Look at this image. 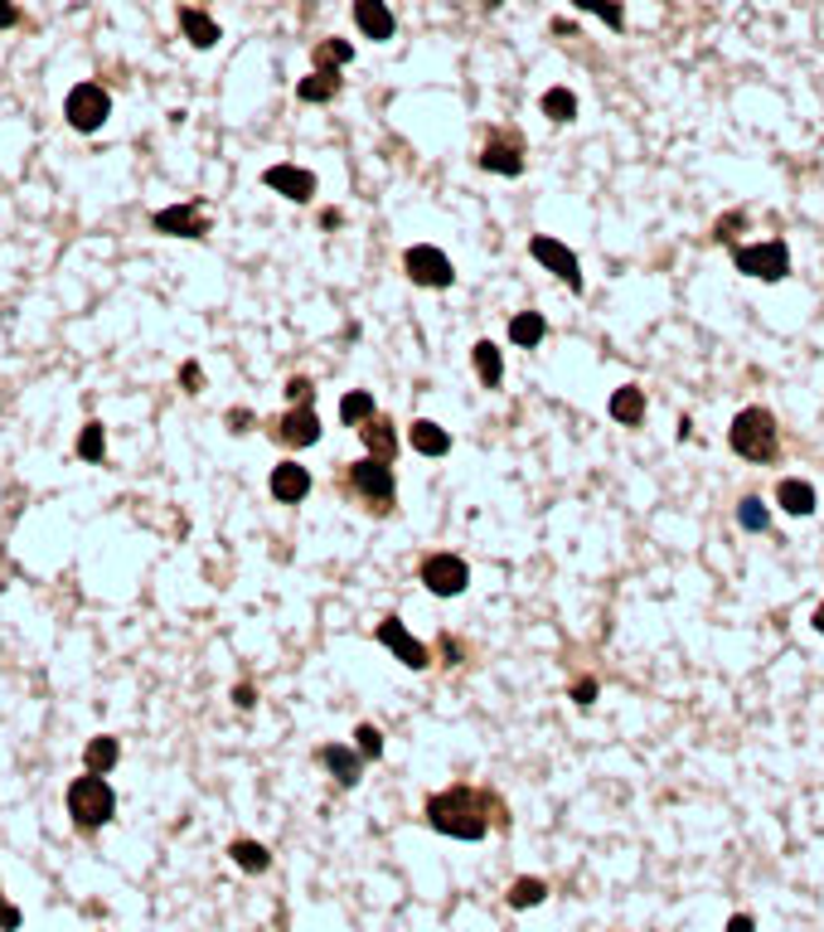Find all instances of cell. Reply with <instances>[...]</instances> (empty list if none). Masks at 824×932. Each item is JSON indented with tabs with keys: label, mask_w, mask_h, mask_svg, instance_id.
<instances>
[{
	"label": "cell",
	"mask_w": 824,
	"mask_h": 932,
	"mask_svg": "<svg viewBox=\"0 0 824 932\" xmlns=\"http://www.w3.org/2000/svg\"><path fill=\"white\" fill-rule=\"evenodd\" d=\"M495 816H499L495 796L476 792V786H466V782L427 796V806H422V821L432 826L436 835H452V841H485Z\"/></svg>",
	"instance_id": "cell-1"
},
{
	"label": "cell",
	"mask_w": 824,
	"mask_h": 932,
	"mask_svg": "<svg viewBox=\"0 0 824 932\" xmlns=\"http://www.w3.org/2000/svg\"><path fill=\"white\" fill-rule=\"evenodd\" d=\"M340 486L364 515H373V520L398 511V476H393V462H383V457L350 462L340 476Z\"/></svg>",
	"instance_id": "cell-2"
},
{
	"label": "cell",
	"mask_w": 824,
	"mask_h": 932,
	"mask_svg": "<svg viewBox=\"0 0 824 932\" xmlns=\"http://www.w3.org/2000/svg\"><path fill=\"white\" fill-rule=\"evenodd\" d=\"M727 448H733L743 462H757V466L776 462L781 457V428H776V418H771V408L752 403V408L737 413L733 428H727Z\"/></svg>",
	"instance_id": "cell-3"
},
{
	"label": "cell",
	"mask_w": 824,
	"mask_h": 932,
	"mask_svg": "<svg viewBox=\"0 0 824 932\" xmlns=\"http://www.w3.org/2000/svg\"><path fill=\"white\" fill-rule=\"evenodd\" d=\"M68 816H73V826H78L83 835L102 831V826L117 816V792L107 786V777H98V772L73 777L68 782Z\"/></svg>",
	"instance_id": "cell-4"
},
{
	"label": "cell",
	"mask_w": 824,
	"mask_h": 932,
	"mask_svg": "<svg viewBox=\"0 0 824 932\" xmlns=\"http://www.w3.org/2000/svg\"><path fill=\"white\" fill-rule=\"evenodd\" d=\"M64 117H68L73 131L92 137V131H102L107 127V117H112V92L102 88V83H92V78L73 83L68 98H64Z\"/></svg>",
	"instance_id": "cell-5"
},
{
	"label": "cell",
	"mask_w": 824,
	"mask_h": 932,
	"mask_svg": "<svg viewBox=\"0 0 824 932\" xmlns=\"http://www.w3.org/2000/svg\"><path fill=\"white\" fill-rule=\"evenodd\" d=\"M733 267L743 277H757V282H786V277H790V248L781 243V238L737 243L733 248Z\"/></svg>",
	"instance_id": "cell-6"
},
{
	"label": "cell",
	"mask_w": 824,
	"mask_h": 932,
	"mask_svg": "<svg viewBox=\"0 0 824 932\" xmlns=\"http://www.w3.org/2000/svg\"><path fill=\"white\" fill-rule=\"evenodd\" d=\"M476 165H481L485 175H505V180H519V175H524V165H529V141H524V131L495 127V131L485 137L481 155H476Z\"/></svg>",
	"instance_id": "cell-7"
},
{
	"label": "cell",
	"mask_w": 824,
	"mask_h": 932,
	"mask_svg": "<svg viewBox=\"0 0 824 932\" xmlns=\"http://www.w3.org/2000/svg\"><path fill=\"white\" fill-rule=\"evenodd\" d=\"M417 578H422V588L432 597H461L466 583H471V564L461 554H452V549H436V554L422 558Z\"/></svg>",
	"instance_id": "cell-8"
},
{
	"label": "cell",
	"mask_w": 824,
	"mask_h": 932,
	"mask_svg": "<svg viewBox=\"0 0 824 932\" xmlns=\"http://www.w3.org/2000/svg\"><path fill=\"white\" fill-rule=\"evenodd\" d=\"M403 273H408L413 287H427V292H446V287L456 282L452 257L432 243H413L408 253H403Z\"/></svg>",
	"instance_id": "cell-9"
},
{
	"label": "cell",
	"mask_w": 824,
	"mask_h": 932,
	"mask_svg": "<svg viewBox=\"0 0 824 932\" xmlns=\"http://www.w3.org/2000/svg\"><path fill=\"white\" fill-rule=\"evenodd\" d=\"M267 432H272V442H281L287 452H301V448H316L326 428H320L316 403H291L287 413H277Z\"/></svg>",
	"instance_id": "cell-10"
},
{
	"label": "cell",
	"mask_w": 824,
	"mask_h": 932,
	"mask_svg": "<svg viewBox=\"0 0 824 932\" xmlns=\"http://www.w3.org/2000/svg\"><path fill=\"white\" fill-rule=\"evenodd\" d=\"M529 257H534L538 267H548L553 277H558L562 287H568L572 297H582V263H578V253H572L568 243H558V238H548V234H534L529 238Z\"/></svg>",
	"instance_id": "cell-11"
},
{
	"label": "cell",
	"mask_w": 824,
	"mask_h": 932,
	"mask_svg": "<svg viewBox=\"0 0 824 932\" xmlns=\"http://www.w3.org/2000/svg\"><path fill=\"white\" fill-rule=\"evenodd\" d=\"M373 637H379V646H389L393 660H403L408 670H427L436 660V651L427 646V641H417L403 617H383L379 627H373Z\"/></svg>",
	"instance_id": "cell-12"
},
{
	"label": "cell",
	"mask_w": 824,
	"mask_h": 932,
	"mask_svg": "<svg viewBox=\"0 0 824 932\" xmlns=\"http://www.w3.org/2000/svg\"><path fill=\"white\" fill-rule=\"evenodd\" d=\"M151 229L165 234V238H208V214L200 200H185V204H165V210L151 214Z\"/></svg>",
	"instance_id": "cell-13"
},
{
	"label": "cell",
	"mask_w": 824,
	"mask_h": 932,
	"mask_svg": "<svg viewBox=\"0 0 824 932\" xmlns=\"http://www.w3.org/2000/svg\"><path fill=\"white\" fill-rule=\"evenodd\" d=\"M263 185H267V190H277L281 200H291V204H310V200L320 194L316 171H306V165H291V161L267 165V171H263Z\"/></svg>",
	"instance_id": "cell-14"
},
{
	"label": "cell",
	"mask_w": 824,
	"mask_h": 932,
	"mask_svg": "<svg viewBox=\"0 0 824 932\" xmlns=\"http://www.w3.org/2000/svg\"><path fill=\"white\" fill-rule=\"evenodd\" d=\"M354 29H359L369 45H389L393 29H398V15H393L389 0H354Z\"/></svg>",
	"instance_id": "cell-15"
},
{
	"label": "cell",
	"mask_w": 824,
	"mask_h": 932,
	"mask_svg": "<svg viewBox=\"0 0 824 932\" xmlns=\"http://www.w3.org/2000/svg\"><path fill=\"white\" fill-rule=\"evenodd\" d=\"M310 471L301 462H277L272 466V476H267V491H272V501L277 505H301L310 495Z\"/></svg>",
	"instance_id": "cell-16"
},
{
	"label": "cell",
	"mask_w": 824,
	"mask_h": 932,
	"mask_svg": "<svg viewBox=\"0 0 824 932\" xmlns=\"http://www.w3.org/2000/svg\"><path fill=\"white\" fill-rule=\"evenodd\" d=\"M316 758H320V768H326L330 777H335L340 786H359V777H364V763H369L359 748H354V743H326V748H320Z\"/></svg>",
	"instance_id": "cell-17"
},
{
	"label": "cell",
	"mask_w": 824,
	"mask_h": 932,
	"mask_svg": "<svg viewBox=\"0 0 824 932\" xmlns=\"http://www.w3.org/2000/svg\"><path fill=\"white\" fill-rule=\"evenodd\" d=\"M776 505L786 515H796V520H806V515H815L820 495H815V486H810L806 476H781L776 481Z\"/></svg>",
	"instance_id": "cell-18"
},
{
	"label": "cell",
	"mask_w": 824,
	"mask_h": 932,
	"mask_svg": "<svg viewBox=\"0 0 824 932\" xmlns=\"http://www.w3.org/2000/svg\"><path fill=\"white\" fill-rule=\"evenodd\" d=\"M359 432V442L369 448V457H383V462H398V428H393V418H383V413H373L364 428H354Z\"/></svg>",
	"instance_id": "cell-19"
},
{
	"label": "cell",
	"mask_w": 824,
	"mask_h": 932,
	"mask_svg": "<svg viewBox=\"0 0 824 932\" xmlns=\"http://www.w3.org/2000/svg\"><path fill=\"white\" fill-rule=\"evenodd\" d=\"M175 20H180V35L190 39L194 49H214L218 39H224L218 20L208 15V10H200V5H180V10H175Z\"/></svg>",
	"instance_id": "cell-20"
},
{
	"label": "cell",
	"mask_w": 824,
	"mask_h": 932,
	"mask_svg": "<svg viewBox=\"0 0 824 932\" xmlns=\"http://www.w3.org/2000/svg\"><path fill=\"white\" fill-rule=\"evenodd\" d=\"M340 74H344V68H310V74L296 83V98L301 102H316V108H320V102H335L340 92H344V78Z\"/></svg>",
	"instance_id": "cell-21"
},
{
	"label": "cell",
	"mask_w": 824,
	"mask_h": 932,
	"mask_svg": "<svg viewBox=\"0 0 824 932\" xmlns=\"http://www.w3.org/2000/svg\"><path fill=\"white\" fill-rule=\"evenodd\" d=\"M408 442H413V452H422V457H446V452H452V432L432 418H413Z\"/></svg>",
	"instance_id": "cell-22"
},
{
	"label": "cell",
	"mask_w": 824,
	"mask_h": 932,
	"mask_svg": "<svg viewBox=\"0 0 824 932\" xmlns=\"http://www.w3.org/2000/svg\"><path fill=\"white\" fill-rule=\"evenodd\" d=\"M548 340V316L544 311H519L509 316V345L515 350H538Z\"/></svg>",
	"instance_id": "cell-23"
},
{
	"label": "cell",
	"mask_w": 824,
	"mask_h": 932,
	"mask_svg": "<svg viewBox=\"0 0 824 932\" xmlns=\"http://www.w3.org/2000/svg\"><path fill=\"white\" fill-rule=\"evenodd\" d=\"M471 365H476V379H481L485 389L505 385V350H499L495 340H476V345H471Z\"/></svg>",
	"instance_id": "cell-24"
},
{
	"label": "cell",
	"mask_w": 824,
	"mask_h": 932,
	"mask_svg": "<svg viewBox=\"0 0 824 932\" xmlns=\"http://www.w3.org/2000/svg\"><path fill=\"white\" fill-rule=\"evenodd\" d=\"M607 413L621 423V428H641L645 423V389L641 385H621L617 393H611Z\"/></svg>",
	"instance_id": "cell-25"
},
{
	"label": "cell",
	"mask_w": 824,
	"mask_h": 932,
	"mask_svg": "<svg viewBox=\"0 0 824 932\" xmlns=\"http://www.w3.org/2000/svg\"><path fill=\"white\" fill-rule=\"evenodd\" d=\"M117 758H122V743L112 739V733H98V739H88V748H83V768L98 772V777H107L117 768Z\"/></svg>",
	"instance_id": "cell-26"
},
{
	"label": "cell",
	"mask_w": 824,
	"mask_h": 932,
	"mask_svg": "<svg viewBox=\"0 0 824 932\" xmlns=\"http://www.w3.org/2000/svg\"><path fill=\"white\" fill-rule=\"evenodd\" d=\"M538 112H544L553 127H568V122H578V92L572 88H548L544 98H538Z\"/></svg>",
	"instance_id": "cell-27"
},
{
	"label": "cell",
	"mask_w": 824,
	"mask_h": 932,
	"mask_svg": "<svg viewBox=\"0 0 824 932\" xmlns=\"http://www.w3.org/2000/svg\"><path fill=\"white\" fill-rule=\"evenodd\" d=\"M228 859H233L243 874H267V869H272V851H267L263 841H233L228 845Z\"/></svg>",
	"instance_id": "cell-28"
},
{
	"label": "cell",
	"mask_w": 824,
	"mask_h": 932,
	"mask_svg": "<svg viewBox=\"0 0 824 932\" xmlns=\"http://www.w3.org/2000/svg\"><path fill=\"white\" fill-rule=\"evenodd\" d=\"M373 413H379V408H373V393L369 389H350L340 399V423H344V428H364Z\"/></svg>",
	"instance_id": "cell-29"
},
{
	"label": "cell",
	"mask_w": 824,
	"mask_h": 932,
	"mask_svg": "<svg viewBox=\"0 0 824 932\" xmlns=\"http://www.w3.org/2000/svg\"><path fill=\"white\" fill-rule=\"evenodd\" d=\"M310 59H316V68H350L354 64V39H340V35L320 39Z\"/></svg>",
	"instance_id": "cell-30"
},
{
	"label": "cell",
	"mask_w": 824,
	"mask_h": 932,
	"mask_svg": "<svg viewBox=\"0 0 824 932\" xmlns=\"http://www.w3.org/2000/svg\"><path fill=\"white\" fill-rule=\"evenodd\" d=\"M509 908H538L548 898V879H538V874H524V879H515L509 884Z\"/></svg>",
	"instance_id": "cell-31"
},
{
	"label": "cell",
	"mask_w": 824,
	"mask_h": 932,
	"mask_svg": "<svg viewBox=\"0 0 824 932\" xmlns=\"http://www.w3.org/2000/svg\"><path fill=\"white\" fill-rule=\"evenodd\" d=\"M73 452H78V462H102V457H107V428H102L98 418H88V423H83L78 448H73Z\"/></svg>",
	"instance_id": "cell-32"
},
{
	"label": "cell",
	"mask_w": 824,
	"mask_h": 932,
	"mask_svg": "<svg viewBox=\"0 0 824 932\" xmlns=\"http://www.w3.org/2000/svg\"><path fill=\"white\" fill-rule=\"evenodd\" d=\"M572 5H578L582 15H597L611 35H621V29H625V5H621V0H572Z\"/></svg>",
	"instance_id": "cell-33"
},
{
	"label": "cell",
	"mask_w": 824,
	"mask_h": 932,
	"mask_svg": "<svg viewBox=\"0 0 824 932\" xmlns=\"http://www.w3.org/2000/svg\"><path fill=\"white\" fill-rule=\"evenodd\" d=\"M747 224H752V219H747V210H727L723 219L713 224V243H723V248H737V238L747 234Z\"/></svg>",
	"instance_id": "cell-34"
},
{
	"label": "cell",
	"mask_w": 824,
	"mask_h": 932,
	"mask_svg": "<svg viewBox=\"0 0 824 932\" xmlns=\"http://www.w3.org/2000/svg\"><path fill=\"white\" fill-rule=\"evenodd\" d=\"M737 525H743L747 534H761V530H771V511L757 501V495H747V501L737 505Z\"/></svg>",
	"instance_id": "cell-35"
},
{
	"label": "cell",
	"mask_w": 824,
	"mask_h": 932,
	"mask_svg": "<svg viewBox=\"0 0 824 932\" xmlns=\"http://www.w3.org/2000/svg\"><path fill=\"white\" fill-rule=\"evenodd\" d=\"M354 748H359L369 763H379L383 758V729L379 723H359V729H354Z\"/></svg>",
	"instance_id": "cell-36"
},
{
	"label": "cell",
	"mask_w": 824,
	"mask_h": 932,
	"mask_svg": "<svg viewBox=\"0 0 824 932\" xmlns=\"http://www.w3.org/2000/svg\"><path fill=\"white\" fill-rule=\"evenodd\" d=\"M287 403H316V385L306 375H291L287 379Z\"/></svg>",
	"instance_id": "cell-37"
},
{
	"label": "cell",
	"mask_w": 824,
	"mask_h": 932,
	"mask_svg": "<svg viewBox=\"0 0 824 932\" xmlns=\"http://www.w3.org/2000/svg\"><path fill=\"white\" fill-rule=\"evenodd\" d=\"M180 385H185V393H204V369H200V360H185V365H180Z\"/></svg>",
	"instance_id": "cell-38"
},
{
	"label": "cell",
	"mask_w": 824,
	"mask_h": 932,
	"mask_svg": "<svg viewBox=\"0 0 824 932\" xmlns=\"http://www.w3.org/2000/svg\"><path fill=\"white\" fill-rule=\"evenodd\" d=\"M20 923H25V914H20V908L0 894V932H20Z\"/></svg>",
	"instance_id": "cell-39"
},
{
	"label": "cell",
	"mask_w": 824,
	"mask_h": 932,
	"mask_svg": "<svg viewBox=\"0 0 824 932\" xmlns=\"http://www.w3.org/2000/svg\"><path fill=\"white\" fill-rule=\"evenodd\" d=\"M224 423H228V432H253V423H257V418H253L248 408H228V418H224Z\"/></svg>",
	"instance_id": "cell-40"
},
{
	"label": "cell",
	"mask_w": 824,
	"mask_h": 932,
	"mask_svg": "<svg viewBox=\"0 0 824 932\" xmlns=\"http://www.w3.org/2000/svg\"><path fill=\"white\" fill-rule=\"evenodd\" d=\"M592 700H597V680H578V685H572V704H582V709H587Z\"/></svg>",
	"instance_id": "cell-41"
},
{
	"label": "cell",
	"mask_w": 824,
	"mask_h": 932,
	"mask_svg": "<svg viewBox=\"0 0 824 932\" xmlns=\"http://www.w3.org/2000/svg\"><path fill=\"white\" fill-rule=\"evenodd\" d=\"M20 25V5L15 0H0V29H15Z\"/></svg>",
	"instance_id": "cell-42"
},
{
	"label": "cell",
	"mask_w": 824,
	"mask_h": 932,
	"mask_svg": "<svg viewBox=\"0 0 824 932\" xmlns=\"http://www.w3.org/2000/svg\"><path fill=\"white\" fill-rule=\"evenodd\" d=\"M233 704H238V709H253V704H257V690H253V685H233Z\"/></svg>",
	"instance_id": "cell-43"
},
{
	"label": "cell",
	"mask_w": 824,
	"mask_h": 932,
	"mask_svg": "<svg viewBox=\"0 0 824 932\" xmlns=\"http://www.w3.org/2000/svg\"><path fill=\"white\" fill-rule=\"evenodd\" d=\"M727 932H757V918L752 914H733L727 918Z\"/></svg>",
	"instance_id": "cell-44"
},
{
	"label": "cell",
	"mask_w": 824,
	"mask_h": 932,
	"mask_svg": "<svg viewBox=\"0 0 824 932\" xmlns=\"http://www.w3.org/2000/svg\"><path fill=\"white\" fill-rule=\"evenodd\" d=\"M442 660H446V666H456V660H461V646H456V637H442Z\"/></svg>",
	"instance_id": "cell-45"
},
{
	"label": "cell",
	"mask_w": 824,
	"mask_h": 932,
	"mask_svg": "<svg viewBox=\"0 0 824 932\" xmlns=\"http://www.w3.org/2000/svg\"><path fill=\"white\" fill-rule=\"evenodd\" d=\"M320 224H326V229H340L344 214H340V210H326V214H320Z\"/></svg>",
	"instance_id": "cell-46"
},
{
	"label": "cell",
	"mask_w": 824,
	"mask_h": 932,
	"mask_svg": "<svg viewBox=\"0 0 824 932\" xmlns=\"http://www.w3.org/2000/svg\"><path fill=\"white\" fill-rule=\"evenodd\" d=\"M810 627H815V631H820V637H824V603L815 607V613H810Z\"/></svg>",
	"instance_id": "cell-47"
},
{
	"label": "cell",
	"mask_w": 824,
	"mask_h": 932,
	"mask_svg": "<svg viewBox=\"0 0 824 932\" xmlns=\"http://www.w3.org/2000/svg\"><path fill=\"white\" fill-rule=\"evenodd\" d=\"M499 5H505V0H481V10H485V15H490V10H499Z\"/></svg>",
	"instance_id": "cell-48"
}]
</instances>
